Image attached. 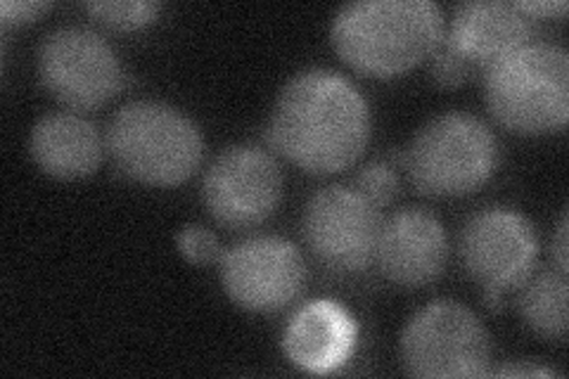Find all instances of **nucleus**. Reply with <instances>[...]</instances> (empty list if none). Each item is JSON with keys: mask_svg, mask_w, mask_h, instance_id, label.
<instances>
[{"mask_svg": "<svg viewBox=\"0 0 569 379\" xmlns=\"http://www.w3.org/2000/svg\"><path fill=\"white\" fill-rule=\"evenodd\" d=\"M370 129L361 90L340 71L309 67L282 86L266 138L299 169L326 176L349 169L363 154Z\"/></svg>", "mask_w": 569, "mask_h": 379, "instance_id": "nucleus-1", "label": "nucleus"}, {"mask_svg": "<svg viewBox=\"0 0 569 379\" xmlns=\"http://www.w3.org/2000/svg\"><path fill=\"white\" fill-rule=\"evenodd\" d=\"M443 27L432 0H359L337 10L330 41L356 71L389 79L430 60Z\"/></svg>", "mask_w": 569, "mask_h": 379, "instance_id": "nucleus-2", "label": "nucleus"}, {"mask_svg": "<svg viewBox=\"0 0 569 379\" xmlns=\"http://www.w3.org/2000/svg\"><path fill=\"white\" fill-rule=\"evenodd\" d=\"M104 146L123 176L159 188L183 183L204 159L198 123L162 100L119 107L107 123Z\"/></svg>", "mask_w": 569, "mask_h": 379, "instance_id": "nucleus-3", "label": "nucleus"}, {"mask_svg": "<svg viewBox=\"0 0 569 379\" xmlns=\"http://www.w3.org/2000/svg\"><path fill=\"white\" fill-rule=\"evenodd\" d=\"M491 117L508 131L539 136L558 131L569 117V56L562 46L531 41L485 74Z\"/></svg>", "mask_w": 569, "mask_h": 379, "instance_id": "nucleus-4", "label": "nucleus"}, {"mask_svg": "<svg viewBox=\"0 0 569 379\" xmlns=\"http://www.w3.org/2000/svg\"><path fill=\"white\" fill-rule=\"evenodd\" d=\"M501 161L491 126L470 112L432 117L403 154L408 178L420 195L462 197L487 186Z\"/></svg>", "mask_w": 569, "mask_h": 379, "instance_id": "nucleus-5", "label": "nucleus"}, {"mask_svg": "<svg viewBox=\"0 0 569 379\" xmlns=\"http://www.w3.org/2000/svg\"><path fill=\"white\" fill-rule=\"evenodd\" d=\"M537 20L506 0H468L453 8L449 27L430 56L435 83L462 86L510 52L533 41Z\"/></svg>", "mask_w": 569, "mask_h": 379, "instance_id": "nucleus-6", "label": "nucleus"}, {"mask_svg": "<svg viewBox=\"0 0 569 379\" xmlns=\"http://www.w3.org/2000/svg\"><path fill=\"white\" fill-rule=\"evenodd\" d=\"M401 358L413 377H485L491 339L466 303L435 299L406 322Z\"/></svg>", "mask_w": 569, "mask_h": 379, "instance_id": "nucleus-7", "label": "nucleus"}, {"mask_svg": "<svg viewBox=\"0 0 569 379\" xmlns=\"http://www.w3.org/2000/svg\"><path fill=\"white\" fill-rule=\"evenodd\" d=\"M458 251L470 278L485 287L489 309H498L503 295L518 290L537 268L539 232L522 211L491 205L462 226Z\"/></svg>", "mask_w": 569, "mask_h": 379, "instance_id": "nucleus-8", "label": "nucleus"}, {"mask_svg": "<svg viewBox=\"0 0 569 379\" xmlns=\"http://www.w3.org/2000/svg\"><path fill=\"white\" fill-rule=\"evenodd\" d=\"M41 86L69 110L86 112L110 102L127 81L117 50L88 27L52 29L36 52Z\"/></svg>", "mask_w": 569, "mask_h": 379, "instance_id": "nucleus-9", "label": "nucleus"}, {"mask_svg": "<svg viewBox=\"0 0 569 379\" xmlns=\"http://www.w3.org/2000/svg\"><path fill=\"white\" fill-rule=\"evenodd\" d=\"M382 211L351 186L316 190L301 213V238L311 255L335 273H363L376 263Z\"/></svg>", "mask_w": 569, "mask_h": 379, "instance_id": "nucleus-10", "label": "nucleus"}, {"mask_svg": "<svg viewBox=\"0 0 569 379\" xmlns=\"http://www.w3.org/2000/svg\"><path fill=\"white\" fill-rule=\"evenodd\" d=\"M221 285L240 309L278 313L307 290L309 270L301 251L278 235H254L223 251Z\"/></svg>", "mask_w": 569, "mask_h": 379, "instance_id": "nucleus-11", "label": "nucleus"}, {"mask_svg": "<svg viewBox=\"0 0 569 379\" xmlns=\"http://www.w3.org/2000/svg\"><path fill=\"white\" fill-rule=\"evenodd\" d=\"M282 171L276 157L257 146H230L209 161L202 202L217 223L230 230L257 228L278 209Z\"/></svg>", "mask_w": 569, "mask_h": 379, "instance_id": "nucleus-12", "label": "nucleus"}, {"mask_svg": "<svg viewBox=\"0 0 569 379\" xmlns=\"http://www.w3.org/2000/svg\"><path fill=\"white\" fill-rule=\"evenodd\" d=\"M449 235L432 211L406 207L382 221L376 263L380 273L406 290L435 282L449 263Z\"/></svg>", "mask_w": 569, "mask_h": 379, "instance_id": "nucleus-13", "label": "nucleus"}, {"mask_svg": "<svg viewBox=\"0 0 569 379\" xmlns=\"http://www.w3.org/2000/svg\"><path fill=\"white\" fill-rule=\"evenodd\" d=\"M104 150V136L98 126L74 110L43 114L29 136L31 159L41 171L62 180L96 173Z\"/></svg>", "mask_w": 569, "mask_h": 379, "instance_id": "nucleus-14", "label": "nucleus"}, {"mask_svg": "<svg viewBox=\"0 0 569 379\" xmlns=\"http://www.w3.org/2000/svg\"><path fill=\"white\" fill-rule=\"evenodd\" d=\"M356 341V322L340 303L318 299L292 316L282 337L284 353L295 366L311 372H330L349 358Z\"/></svg>", "mask_w": 569, "mask_h": 379, "instance_id": "nucleus-15", "label": "nucleus"}, {"mask_svg": "<svg viewBox=\"0 0 569 379\" xmlns=\"http://www.w3.org/2000/svg\"><path fill=\"white\" fill-rule=\"evenodd\" d=\"M518 290V309L527 328L543 339H565L569 325L567 273L558 268H533Z\"/></svg>", "mask_w": 569, "mask_h": 379, "instance_id": "nucleus-16", "label": "nucleus"}, {"mask_svg": "<svg viewBox=\"0 0 569 379\" xmlns=\"http://www.w3.org/2000/svg\"><path fill=\"white\" fill-rule=\"evenodd\" d=\"M83 10L107 29L136 31L152 24L162 12V6L157 0H93V3H86Z\"/></svg>", "mask_w": 569, "mask_h": 379, "instance_id": "nucleus-17", "label": "nucleus"}, {"mask_svg": "<svg viewBox=\"0 0 569 379\" xmlns=\"http://www.w3.org/2000/svg\"><path fill=\"white\" fill-rule=\"evenodd\" d=\"M349 186L378 209L395 202L401 188L397 169L389 167L387 161H368V164L353 173Z\"/></svg>", "mask_w": 569, "mask_h": 379, "instance_id": "nucleus-18", "label": "nucleus"}, {"mask_svg": "<svg viewBox=\"0 0 569 379\" xmlns=\"http://www.w3.org/2000/svg\"><path fill=\"white\" fill-rule=\"evenodd\" d=\"M176 240L183 251V257L198 266L219 263L223 257V247L219 238L204 226H186L178 232Z\"/></svg>", "mask_w": 569, "mask_h": 379, "instance_id": "nucleus-19", "label": "nucleus"}, {"mask_svg": "<svg viewBox=\"0 0 569 379\" xmlns=\"http://www.w3.org/2000/svg\"><path fill=\"white\" fill-rule=\"evenodd\" d=\"M50 8L46 0H3L0 3V20L3 24H29Z\"/></svg>", "mask_w": 569, "mask_h": 379, "instance_id": "nucleus-20", "label": "nucleus"}, {"mask_svg": "<svg viewBox=\"0 0 569 379\" xmlns=\"http://www.w3.org/2000/svg\"><path fill=\"white\" fill-rule=\"evenodd\" d=\"M515 8L531 17V20H543V17H558L567 12L565 0H531V3H515Z\"/></svg>", "mask_w": 569, "mask_h": 379, "instance_id": "nucleus-21", "label": "nucleus"}, {"mask_svg": "<svg viewBox=\"0 0 569 379\" xmlns=\"http://www.w3.org/2000/svg\"><path fill=\"white\" fill-rule=\"evenodd\" d=\"M491 375H496V377H562L560 372L550 370V368L533 366V363H529V360H518V363H508L503 368L493 370Z\"/></svg>", "mask_w": 569, "mask_h": 379, "instance_id": "nucleus-22", "label": "nucleus"}, {"mask_svg": "<svg viewBox=\"0 0 569 379\" xmlns=\"http://www.w3.org/2000/svg\"><path fill=\"white\" fill-rule=\"evenodd\" d=\"M553 261H556V268L562 270V273H567L569 270V247H567V211H562L560 221H558V228H556V235H553Z\"/></svg>", "mask_w": 569, "mask_h": 379, "instance_id": "nucleus-23", "label": "nucleus"}]
</instances>
